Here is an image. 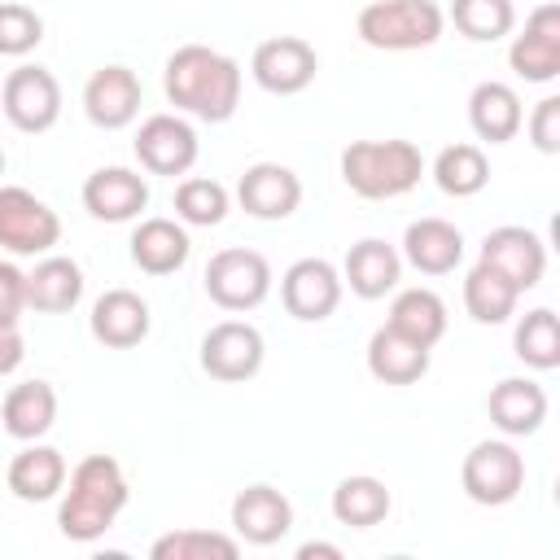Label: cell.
Listing matches in <instances>:
<instances>
[{
  "mask_svg": "<svg viewBox=\"0 0 560 560\" xmlns=\"http://www.w3.org/2000/svg\"><path fill=\"white\" fill-rule=\"evenodd\" d=\"M451 22L477 44H494L516 26L512 0H451Z\"/></svg>",
  "mask_w": 560,
  "mask_h": 560,
  "instance_id": "obj_34",
  "label": "cell"
},
{
  "mask_svg": "<svg viewBox=\"0 0 560 560\" xmlns=\"http://www.w3.org/2000/svg\"><path fill=\"white\" fill-rule=\"evenodd\" d=\"M315 556L341 560V547H332V542H302V547H298V560H315Z\"/></svg>",
  "mask_w": 560,
  "mask_h": 560,
  "instance_id": "obj_41",
  "label": "cell"
},
{
  "mask_svg": "<svg viewBox=\"0 0 560 560\" xmlns=\"http://www.w3.org/2000/svg\"><path fill=\"white\" fill-rule=\"evenodd\" d=\"M162 88L175 109H188L201 122H228L241 105V66L206 44H184L166 57Z\"/></svg>",
  "mask_w": 560,
  "mask_h": 560,
  "instance_id": "obj_1",
  "label": "cell"
},
{
  "mask_svg": "<svg viewBox=\"0 0 560 560\" xmlns=\"http://www.w3.org/2000/svg\"><path fill=\"white\" fill-rule=\"evenodd\" d=\"M486 411L494 420L499 433L508 438H529L542 429L547 420V394L538 381H525V376H508L499 381L490 394H486Z\"/></svg>",
  "mask_w": 560,
  "mask_h": 560,
  "instance_id": "obj_21",
  "label": "cell"
},
{
  "mask_svg": "<svg viewBox=\"0 0 560 560\" xmlns=\"http://www.w3.org/2000/svg\"><path fill=\"white\" fill-rule=\"evenodd\" d=\"M61 241V219L31 188H0V245L9 254H44Z\"/></svg>",
  "mask_w": 560,
  "mask_h": 560,
  "instance_id": "obj_8",
  "label": "cell"
},
{
  "mask_svg": "<svg viewBox=\"0 0 560 560\" xmlns=\"http://www.w3.org/2000/svg\"><path fill=\"white\" fill-rule=\"evenodd\" d=\"M442 9L433 0H372L359 9V39L385 52H411L442 39Z\"/></svg>",
  "mask_w": 560,
  "mask_h": 560,
  "instance_id": "obj_4",
  "label": "cell"
},
{
  "mask_svg": "<svg viewBox=\"0 0 560 560\" xmlns=\"http://www.w3.org/2000/svg\"><path fill=\"white\" fill-rule=\"evenodd\" d=\"M332 516L341 525H350V529L381 525L389 516V490H385V481L381 477H368V472L337 481V490H332Z\"/></svg>",
  "mask_w": 560,
  "mask_h": 560,
  "instance_id": "obj_30",
  "label": "cell"
},
{
  "mask_svg": "<svg viewBox=\"0 0 560 560\" xmlns=\"http://www.w3.org/2000/svg\"><path fill=\"white\" fill-rule=\"evenodd\" d=\"M341 271L328 258H298L284 276H280V302L293 319L302 324H319L337 311L341 302Z\"/></svg>",
  "mask_w": 560,
  "mask_h": 560,
  "instance_id": "obj_9",
  "label": "cell"
},
{
  "mask_svg": "<svg viewBox=\"0 0 560 560\" xmlns=\"http://www.w3.org/2000/svg\"><path fill=\"white\" fill-rule=\"evenodd\" d=\"M529 140L538 153H560V96H542L529 114Z\"/></svg>",
  "mask_w": 560,
  "mask_h": 560,
  "instance_id": "obj_38",
  "label": "cell"
},
{
  "mask_svg": "<svg viewBox=\"0 0 560 560\" xmlns=\"http://www.w3.org/2000/svg\"><path fill=\"white\" fill-rule=\"evenodd\" d=\"M22 311H26V271L0 262V324H18Z\"/></svg>",
  "mask_w": 560,
  "mask_h": 560,
  "instance_id": "obj_39",
  "label": "cell"
},
{
  "mask_svg": "<svg viewBox=\"0 0 560 560\" xmlns=\"http://www.w3.org/2000/svg\"><path fill=\"white\" fill-rule=\"evenodd\" d=\"M236 201L254 219H289L302 201V179L280 162H254L236 179Z\"/></svg>",
  "mask_w": 560,
  "mask_h": 560,
  "instance_id": "obj_15",
  "label": "cell"
},
{
  "mask_svg": "<svg viewBox=\"0 0 560 560\" xmlns=\"http://www.w3.org/2000/svg\"><path fill=\"white\" fill-rule=\"evenodd\" d=\"M315 70H319V57H315V48H311L306 39H298V35L262 39V44L254 48V57H249V74H254L258 88L271 92V96H293V92L311 88Z\"/></svg>",
  "mask_w": 560,
  "mask_h": 560,
  "instance_id": "obj_10",
  "label": "cell"
},
{
  "mask_svg": "<svg viewBox=\"0 0 560 560\" xmlns=\"http://www.w3.org/2000/svg\"><path fill=\"white\" fill-rule=\"evenodd\" d=\"M385 324L394 332H402V337H411V341H420V346L433 350L442 341V332H446V306H442V298L433 289H402L394 298Z\"/></svg>",
  "mask_w": 560,
  "mask_h": 560,
  "instance_id": "obj_29",
  "label": "cell"
},
{
  "mask_svg": "<svg viewBox=\"0 0 560 560\" xmlns=\"http://www.w3.org/2000/svg\"><path fill=\"white\" fill-rule=\"evenodd\" d=\"M424 158L411 140H354L341 149V179L368 201L402 197L420 184Z\"/></svg>",
  "mask_w": 560,
  "mask_h": 560,
  "instance_id": "obj_3",
  "label": "cell"
},
{
  "mask_svg": "<svg viewBox=\"0 0 560 560\" xmlns=\"http://www.w3.org/2000/svg\"><path fill=\"white\" fill-rule=\"evenodd\" d=\"M508 61H512V70L525 83H551V79H560V9L556 4H538L525 18V31L512 39Z\"/></svg>",
  "mask_w": 560,
  "mask_h": 560,
  "instance_id": "obj_12",
  "label": "cell"
},
{
  "mask_svg": "<svg viewBox=\"0 0 560 560\" xmlns=\"http://www.w3.org/2000/svg\"><path fill=\"white\" fill-rule=\"evenodd\" d=\"M368 372L385 385H416L429 372V346H420L385 324L368 341Z\"/></svg>",
  "mask_w": 560,
  "mask_h": 560,
  "instance_id": "obj_25",
  "label": "cell"
},
{
  "mask_svg": "<svg viewBox=\"0 0 560 560\" xmlns=\"http://www.w3.org/2000/svg\"><path fill=\"white\" fill-rule=\"evenodd\" d=\"M83 298V271L74 258L48 254L44 262H35V271H26V306L44 311V315H61Z\"/></svg>",
  "mask_w": 560,
  "mask_h": 560,
  "instance_id": "obj_27",
  "label": "cell"
},
{
  "mask_svg": "<svg viewBox=\"0 0 560 560\" xmlns=\"http://www.w3.org/2000/svg\"><path fill=\"white\" fill-rule=\"evenodd\" d=\"M512 350L525 368H538V372L560 368V319H556V311L538 306V311L521 315V324L512 332Z\"/></svg>",
  "mask_w": 560,
  "mask_h": 560,
  "instance_id": "obj_33",
  "label": "cell"
},
{
  "mask_svg": "<svg viewBox=\"0 0 560 560\" xmlns=\"http://www.w3.org/2000/svg\"><path fill=\"white\" fill-rule=\"evenodd\" d=\"M468 122H472V131H477L486 144H508V140L521 131V122H525L521 96H516L508 83L486 79V83H477L472 96H468Z\"/></svg>",
  "mask_w": 560,
  "mask_h": 560,
  "instance_id": "obj_23",
  "label": "cell"
},
{
  "mask_svg": "<svg viewBox=\"0 0 560 560\" xmlns=\"http://www.w3.org/2000/svg\"><path fill=\"white\" fill-rule=\"evenodd\" d=\"M61 486H66V459H61V451L31 442L26 451H18V455L9 459V490H13L22 503H44V499H52Z\"/></svg>",
  "mask_w": 560,
  "mask_h": 560,
  "instance_id": "obj_28",
  "label": "cell"
},
{
  "mask_svg": "<svg viewBox=\"0 0 560 560\" xmlns=\"http://www.w3.org/2000/svg\"><path fill=\"white\" fill-rule=\"evenodd\" d=\"M232 529L254 547H271L293 529V503L276 486H245L232 499Z\"/></svg>",
  "mask_w": 560,
  "mask_h": 560,
  "instance_id": "obj_17",
  "label": "cell"
},
{
  "mask_svg": "<svg viewBox=\"0 0 560 560\" xmlns=\"http://www.w3.org/2000/svg\"><path fill=\"white\" fill-rule=\"evenodd\" d=\"M459 481H464V494L481 508H503L521 494L525 486V459L512 442H477L468 455H464V468H459Z\"/></svg>",
  "mask_w": 560,
  "mask_h": 560,
  "instance_id": "obj_6",
  "label": "cell"
},
{
  "mask_svg": "<svg viewBox=\"0 0 560 560\" xmlns=\"http://www.w3.org/2000/svg\"><path fill=\"white\" fill-rule=\"evenodd\" d=\"M0 420H4V433L18 438V442H35L52 429L57 420V389L48 381H22L4 394L0 402Z\"/></svg>",
  "mask_w": 560,
  "mask_h": 560,
  "instance_id": "obj_26",
  "label": "cell"
},
{
  "mask_svg": "<svg viewBox=\"0 0 560 560\" xmlns=\"http://www.w3.org/2000/svg\"><path fill=\"white\" fill-rule=\"evenodd\" d=\"M92 337L109 350H131L149 337V302L131 289H105L96 302H92Z\"/></svg>",
  "mask_w": 560,
  "mask_h": 560,
  "instance_id": "obj_20",
  "label": "cell"
},
{
  "mask_svg": "<svg viewBox=\"0 0 560 560\" xmlns=\"http://www.w3.org/2000/svg\"><path fill=\"white\" fill-rule=\"evenodd\" d=\"M44 39V18L31 4L0 0V57H26Z\"/></svg>",
  "mask_w": 560,
  "mask_h": 560,
  "instance_id": "obj_37",
  "label": "cell"
},
{
  "mask_svg": "<svg viewBox=\"0 0 560 560\" xmlns=\"http://www.w3.org/2000/svg\"><path fill=\"white\" fill-rule=\"evenodd\" d=\"M481 262L494 267L503 280H512L516 293H525V289H534V284L542 280V271H547V245H542L529 228L508 223V228L486 232V241H481Z\"/></svg>",
  "mask_w": 560,
  "mask_h": 560,
  "instance_id": "obj_14",
  "label": "cell"
},
{
  "mask_svg": "<svg viewBox=\"0 0 560 560\" xmlns=\"http://www.w3.org/2000/svg\"><path fill=\"white\" fill-rule=\"evenodd\" d=\"M83 109L96 127L118 131L140 114V79L127 66H101L83 88Z\"/></svg>",
  "mask_w": 560,
  "mask_h": 560,
  "instance_id": "obj_18",
  "label": "cell"
},
{
  "mask_svg": "<svg viewBox=\"0 0 560 560\" xmlns=\"http://www.w3.org/2000/svg\"><path fill=\"white\" fill-rule=\"evenodd\" d=\"M83 206L101 223H127L149 206V184L127 166H101L83 179Z\"/></svg>",
  "mask_w": 560,
  "mask_h": 560,
  "instance_id": "obj_16",
  "label": "cell"
},
{
  "mask_svg": "<svg viewBox=\"0 0 560 560\" xmlns=\"http://www.w3.org/2000/svg\"><path fill=\"white\" fill-rule=\"evenodd\" d=\"M153 560H236L241 556V542L228 538V534H214V529H175V534H162L153 547H149Z\"/></svg>",
  "mask_w": 560,
  "mask_h": 560,
  "instance_id": "obj_35",
  "label": "cell"
},
{
  "mask_svg": "<svg viewBox=\"0 0 560 560\" xmlns=\"http://www.w3.org/2000/svg\"><path fill=\"white\" fill-rule=\"evenodd\" d=\"M175 214H179L184 223H192V228H214V223H223V214H228V188H223L219 179L192 175V179H184V184L175 188Z\"/></svg>",
  "mask_w": 560,
  "mask_h": 560,
  "instance_id": "obj_36",
  "label": "cell"
},
{
  "mask_svg": "<svg viewBox=\"0 0 560 560\" xmlns=\"http://www.w3.org/2000/svg\"><path fill=\"white\" fill-rule=\"evenodd\" d=\"M433 179L446 197H477L490 184V162L477 144H446L433 158Z\"/></svg>",
  "mask_w": 560,
  "mask_h": 560,
  "instance_id": "obj_32",
  "label": "cell"
},
{
  "mask_svg": "<svg viewBox=\"0 0 560 560\" xmlns=\"http://www.w3.org/2000/svg\"><path fill=\"white\" fill-rule=\"evenodd\" d=\"M188 232L175 219H140V228L131 232V262L149 276H171L188 262Z\"/></svg>",
  "mask_w": 560,
  "mask_h": 560,
  "instance_id": "obj_24",
  "label": "cell"
},
{
  "mask_svg": "<svg viewBox=\"0 0 560 560\" xmlns=\"http://www.w3.org/2000/svg\"><path fill=\"white\" fill-rule=\"evenodd\" d=\"M22 359H26V341H22L18 324H0V376L18 372Z\"/></svg>",
  "mask_w": 560,
  "mask_h": 560,
  "instance_id": "obj_40",
  "label": "cell"
},
{
  "mask_svg": "<svg viewBox=\"0 0 560 560\" xmlns=\"http://www.w3.org/2000/svg\"><path fill=\"white\" fill-rule=\"evenodd\" d=\"M402 258L424 276H446L464 258V232L446 219H416L402 232Z\"/></svg>",
  "mask_w": 560,
  "mask_h": 560,
  "instance_id": "obj_22",
  "label": "cell"
},
{
  "mask_svg": "<svg viewBox=\"0 0 560 560\" xmlns=\"http://www.w3.org/2000/svg\"><path fill=\"white\" fill-rule=\"evenodd\" d=\"M131 149L149 175H184L197 162V131L175 114H153L140 122Z\"/></svg>",
  "mask_w": 560,
  "mask_h": 560,
  "instance_id": "obj_13",
  "label": "cell"
},
{
  "mask_svg": "<svg viewBox=\"0 0 560 560\" xmlns=\"http://www.w3.org/2000/svg\"><path fill=\"white\" fill-rule=\"evenodd\" d=\"M206 293L223 311H254L271 293V267L258 249H219L206 262Z\"/></svg>",
  "mask_w": 560,
  "mask_h": 560,
  "instance_id": "obj_5",
  "label": "cell"
},
{
  "mask_svg": "<svg viewBox=\"0 0 560 560\" xmlns=\"http://www.w3.org/2000/svg\"><path fill=\"white\" fill-rule=\"evenodd\" d=\"M127 477H122V464L114 455H88L83 464H74L70 472V490L61 499V512H57V525L70 542H92L101 538L118 512L127 508Z\"/></svg>",
  "mask_w": 560,
  "mask_h": 560,
  "instance_id": "obj_2",
  "label": "cell"
},
{
  "mask_svg": "<svg viewBox=\"0 0 560 560\" xmlns=\"http://www.w3.org/2000/svg\"><path fill=\"white\" fill-rule=\"evenodd\" d=\"M0 109L26 136L48 131L61 118V83H57V74L44 70V66H18V70H9V79L0 88Z\"/></svg>",
  "mask_w": 560,
  "mask_h": 560,
  "instance_id": "obj_7",
  "label": "cell"
},
{
  "mask_svg": "<svg viewBox=\"0 0 560 560\" xmlns=\"http://www.w3.org/2000/svg\"><path fill=\"white\" fill-rule=\"evenodd\" d=\"M0 175H4V149H0Z\"/></svg>",
  "mask_w": 560,
  "mask_h": 560,
  "instance_id": "obj_42",
  "label": "cell"
},
{
  "mask_svg": "<svg viewBox=\"0 0 560 560\" xmlns=\"http://www.w3.org/2000/svg\"><path fill=\"white\" fill-rule=\"evenodd\" d=\"M402 280V254L381 241V236H363L359 245H350L346 267H341V284H350L354 298L376 302L385 293H394Z\"/></svg>",
  "mask_w": 560,
  "mask_h": 560,
  "instance_id": "obj_19",
  "label": "cell"
},
{
  "mask_svg": "<svg viewBox=\"0 0 560 560\" xmlns=\"http://www.w3.org/2000/svg\"><path fill=\"white\" fill-rule=\"evenodd\" d=\"M516 298H521L516 284L503 280L494 267H486V262L477 258V267H472L468 280H464V306H468V315H472L477 324H503V319H512Z\"/></svg>",
  "mask_w": 560,
  "mask_h": 560,
  "instance_id": "obj_31",
  "label": "cell"
},
{
  "mask_svg": "<svg viewBox=\"0 0 560 560\" xmlns=\"http://www.w3.org/2000/svg\"><path fill=\"white\" fill-rule=\"evenodd\" d=\"M262 354H267L262 332L245 319H223L201 337V368L214 381H228V385L249 381L262 368Z\"/></svg>",
  "mask_w": 560,
  "mask_h": 560,
  "instance_id": "obj_11",
  "label": "cell"
}]
</instances>
